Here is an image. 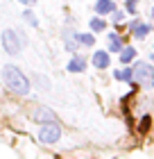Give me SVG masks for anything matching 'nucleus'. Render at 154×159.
I'll return each mask as SVG.
<instances>
[{
  "label": "nucleus",
  "instance_id": "nucleus-1",
  "mask_svg": "<svg viewBox=\"0 0 154 159\" xmlns=\"http://www.w3.org/2000/svg\"><path fill=\"white\" fill-rule=\"evenodd\" d=\"M2 82L9 86L14 93H18V96H25V93H30V80H27L16 66H11V64H7L2 68Z\"/></svg>",
  "mask_w": 154,
  "mask_h": 159
},
{
  "label": "nucleus",
  "instance_id": "nucleus-2",
  "mask_svg": "<svg viewBox=\"0 0 154 159\" xmlns=\"http://www.w3.org/2000/svg\"><path fill=\"white\" fill-rule=\"evenodd\" d=\"M2 46H5V52H9V55H18V52H20L18 34L14 32V30H5V32H2Z\"/></svg>",
  "mask_w": 154,
  "mask_h": 159
},
{
  "label": "nucleus",
  "instance_id": "nucleus-3",
  "mask_svg": "<svg viewBox=\"0 0 154 159\" xmlns=\"http://www.w3.org/2000/svg\"><path fill=\"white\" fill-rule=\"evenodd\" d=\"M59 136H61V127L55 125V123H48V125L39 132V139L43 143H55V141H59Z\"/></svg>",
  "mask_w": 154,
  "mask_h": 159
},
{
  "label": "nucleus",
  "instance_id": "nucleus-4",
  "mask_svg": "<svg viewBox=\"0 0 154 159\" xmlns=\"http://www.w3.org/2000/svg\"><path fill=\"white\" fill-rule=\"evenodd\" d=\"M134 80H136V82H152V80H154L152 66L145 64V61H138L136 68H134Z\"/></svg>",
  "mask_w": 154,
  "mask_h": 159
},
{
  "label": "nucleus",
  "instance_id": "nucleus-5",
  "mask_svg": "<svg viewBox=\"0 0 154 159\" xmlns=\"http://www.w3.org/2000/svg\"><path fill=\"white\" fill-rule=\"evenodd\" d=\"M32 118L39 120V123H55V111L48 109V107H36V109L32 111Z\"/></svg>",
  "mask_w": 154,
  "mask_h": 159
},
{
  "label": "nucleus",
  "instance_id": "nucleus-6",
  "mask_svg": "<svg viewBox=\"0 0 154 159\" xmlns=\"http://www.w3.org/2000/svg\"><path fill=\"white\" fill-rule=\"evenodd\" d=\"M113 9H116V5L111 0H98V2H95V11L98 14H111Z\"/></svg>",
  "mask_w": 154,
  "mask_h": 159
},
{
  "label": "nucleus",
  "instance_id": "nucleus-7",
  "mask_svg": "<svg viewBox=\"0 0 154 159\" xmlns=\"http://www.w3.org/2000/svg\"><path fill=\"white\" fill-rule=\"evenodd\" d=\"M131 32H134V37L138 39H143V37H147V32H150V25H143V23H131Z\"/></svg>",
  "mask_w": 154,
  "mask_h": 159
},
{
  "label": "nucleus",
  "instance_id": "nucleus-8",
  "mask_svg": "<svg viewBox=\"0 0 154 159\" xmlns=\"http://www.w3.org/2000/svg\"><path fill=\"white\" fill-rule=\"evenodd\" d=\"M93 64H95L98 68H107V66H109V55L102 52V50H100V52H95V55H93Z\"/></svg>",
  "mask_w": 154,
  "mask_h": 159
},
{
  "label": "nucleus",
  "instance_id": "nucleus-9",
  "mask_svg": "<svg viewBox=\"0 0 154 159\" xmlns=\"http://www.w3.org/2000/svg\"><path fill=\"white\" fill-rule=\"evenodd\" d=\"M109 50H111V52H120L122 50V39L118 34H111V37H109Z\"/></svg>",
  "mask_w": 154,
  "mask_h": 159
},
{
  "label": "nucleus",
  "instance_id": "nucleus-10",
  "mask_svg": "<svg viewBox=\"0 0 154 159\" xmlns=\"http://www.w3.org/2000/svg\"><path fill=\"white\" fill-rule=\"evenodd\" d=\"M84 66H86V64H84V59H79V57H75V59H73V61H70V64H68L66 68H68L70 73H82V70H84Z\"/></svg>",
  "mask_w": 154,
  "mask_h": 159
},
{
  "label": "nucleus",
  "instance_id": "nucleus-11",
  "mask_svg": "<svg viewBox=\"0 0 154 159\" xmlns=\"http://www.w3.org/2000/svg\"><path fill=\"white\" fill-rule=\"evenodd\" d=\"M64 39H66V48H68L70 52H73V50L77 48V41H75V34H73V30H70V27L64 32Z\"/></svg>",
  "mask_w": 154,
  "mask_h": 159
},
{
  "label": "nucleus",
  "instance_id": "nucleus-12",
  "mask_svg": "<svg viewBox=\"0 0 154 159\" xmlns=\"http://www.w3.org/2000/svg\"><path fill=\"white\" fill-rule=\"evenodd\" d=\"M116 80L131 82V80H134V70H129V68H125V70H116Z\"/></svg>",
  "mask_w": 154,
  "mask_h": 159
},
{
  "label": "nucleus",
  "instance_id": "nucleus-13",
  "mask_svg": "<svg viewBox=\"0 0 154 159\" xmlns=\"http://www.w3.org/2000/svg\"><path fill=\"white\" fill-rule=\"evenodd\" d=\"M134 55H136L134 48H125L122 52H120V61H122V64H129L131 59H134Z\"/></svg>",
  "mask_w": 154,
  "mask_h": 159
},
{
  "label": "nucleus",
  "instance_id": "nucleus-14",
  "mask_svg": "<svg viewBox=\"0 0 154 159\" xmlns=\"http://www.w3.org/2000/svg\"><path fill=\"white\" fill-rule=\"evenodd\" d=\"M104 27H107V23H104L102 18H93V20H91V30H93V32H102Z\"/></svg>",
  "mask_w": 154,
  "mask_h": 159
},
{
  "label": "nucleus",
  "instance_id": "nucleus-15",
  "mask_svg": "<svg viewBox=\"0 0 154 159\" xmlns=\"http://www.w3.org/2000/svg\"><path fill=\"white\" fill-rule=\"evenodd\" d=\"M23 16H25V20H27V23H30L32 27H36V25H39V20H36V16L32 14V9H25V14H23Z\"/></svg>",
  "mask_w": 154,
  "mask_h": 159
},
{
  "label": "nucleus",
  "instance_id": "nucleus-16",
  "mask_svg": "<svg viewBox=\"0 0 154 159\" xmlns=\"http://www.w3.org/2000/svg\"><path fill=\"white\" fill-rule=\"evenodd\" d=\"M77 41L84 43V46H93V34H79Z\"/></svg>",
  "mask_w": 154,
  "mask_h": 159
},
{
  "label": "nucleus",
  "instance_id": "nucleus-17",
  "mask_svg": "<svg viewBox=\"0 0 154 159\" xmlns=\"http://www.w3.org/2000/svg\"><path fill=\"white\" fill-rule=\"evenodd\" d=\"M150 129V116H143V120H141V125H138V132H147Z\"/></svg>",
  "mask_w": 154,
  "mask_h": 159
},
{
  "label": "nucleus",
  "instance_id": "nucleus-18",
  "mask_svg": "<svg viewBox=\"0 0 154 159\" xmlns=\"http://www.w3.org/2000/svg\"><path fill=\"white\" fill-rule=\"evenodd\" d=\"M127 9L129 11H136V0H127Z\"/></svg>",
  "mask_w": 154,
  "mask_h": 159
},
{
  "label": "nucleus",
  "instance_id": "nucleus-19",
  "mask_svg": "<svg viewBox=\"0 0 154 159\" xmlns=\"http://www.w3.org/2000/svg\"><path fill=\"white\" fill-rule=\"evenodd\" d=\"M20 2H25V5H32V2H36V0H20Z\"/></svg>",
  "mask_w": 154,
  "mask_h": 159
},
{
  "label": "nucleus",
  "instance_id": "nucleus-20",
  "mask_svg": "<svg viewBox=\"0 0 154 159\" xmlns=\"http://www.w3.org/2000/svg\"><path fill=\"white\" fill-rule=\"evenodd\" d=\"M152 59H154V52H152Z\"/></svg>",
  "mask_w": 154,
  "mask_h": 159
},
{
  "label": "nucleus",
  "instance_id": "nucleus-21",
  "mask_svg": "<svg viewBox=\"0 0 154 159\" xmlns=\"http://www.w3.org/2000/svg\"><path fill=\"white\" fill-rule=\"evenodd\" d=\"M152 14H154V11H152Z\"/></svg>",
  "mask_w": 154,
  "mask_h": 159
}]
</instances>
